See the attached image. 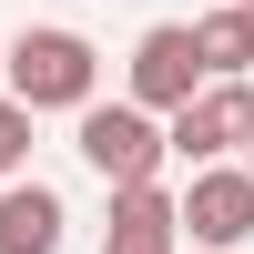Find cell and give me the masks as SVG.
<instances>
[{"mask_svg": "<svg viewBox=\"0 0 254 254\" xmlns=\"http://www.w3.org/2000/svg\"><path fill=\"white\" fill-rule=\"evenodd\" d=\"M10 102H31V112H81V102H102V51L81 31H61V20L20 31L10 41Z\"/></svg>", "mask_w": 254, "mask_h": 254, "instance_id": "cell-1", "label": "cell"}, {"mask_svg": "<svg viewBox=\"0 0 254 254\" xmlns=\"http://www.w3.org/2000/svg\"><path fill=\"white\" fill-rule=\"evenodd\" d=\"M71 142H81V163H92L112 193H122V183H153L163 153H173L163 112H142L132 92H122V102H81V132H71Z\"/></svg>", "mask_w": 254, "mask_h": 254, "instance_id": "cell-2", "label": "cell"}, {"mask_svg": "<svg viewBox=\"0 0 254 254\" xmlns=\"http://www.w3.org/2000/svg\"><path fill=\"white\" fill-rule=\"evenodd\" d=\"M122 81H132V102H142V112H163V122H173V112H183V102H193L214 71H203V41L183 31V20H163V31H142V41H132V71H122Z\"/></svg>", "mask_w": 254, "mask_h": 254, "instance_id": "cell-3", "label": "cell"}, {"mask_svg": "<svg viewBox=\"0 0 254 254\" xmlns=\"http://www.w3.org/2000/svg\"><path fill=\"white\" fill-rule=\"evenodd\" d=\"M183 234L214 244V254L254 244V173L244 163H193V183H183Z\"/></svg>", "mask_w": 254, "mask_h": 254, "instance_id": "cell-4", "label": "cell"}, {"mask_svg": "<svg viewBox=\"0 0 254 254\" xmlns=\"http://www.w3.org/2000/svg\"><path fill=\"white\" fill-rule=\"evenodd\" d=\"M163 132H173L183 163H224V153H244V142H254V81H203Z\"/></svg>", "mask_w": 254, "mask_h": 254, "instance_id": "cell-5", "label": "cell"}, {"mask_svg": "<svg viewBox=\"0 0 254 254\" xmlns=\"http://www.w3.org/2000/svg\"><path fill=\"white\" fill-rule=\"evenodd\" d=\"M173 244H183V193L122 183V193H112V224H102V254H173Z\"/></svg>", "mask_w": 254, "mask_h": 254, "instance_id": "cell-6", "label": "cell"}, {"mask_svg": "<svg viewBox=\"0 0 254 254\" xmlns=\"http://www.w3.org/2000/svg\"><path fill=\"white\" fill-rule=\"evenodd\" d=\"M61 234H71V214H61L51 183H0V254H61Z\"/></svg>", "mask_w": 254, "mask_h": 254, "instance_id": "cell-7", "label": "cell"}, {"mask_svg": "<svg viewBox=\"0 0 254 254\" xmlns=\"http://www.w3.org/2000/svg\"><path fill=\"white\" fill-rule=\"evenodd\" d=\"M193 41H203V71H214V81H244V71H254V20H244V0L203 10Z\"/></svg>", "mask_w": 254, "mask_h": 254, "instance_id": "cell-8", "label": "cell"}, {"mask_svg": "<svg viewBox=\"0 0 254 254\" xmlns=\"http://www.w3.org/2000/svg\"><path fill=\"white\" fill-rule=\"evenodd\" d=\"M20 163H31V102H10V92H0V183H10Z\"/></svg>", "mask_w": 254, "mask_h": 254, "instance_id": "cell-9", "label": "cell"}, {"mask_svg": "<svg viewBox=\"0 0 254 254\" xmlns=\"http://www.w3.org/2000/svg\"><path fill=\"white\" fill-rule=\"evenodd\" d=\"M244 173H254V142H244Z\"/></svg>", "mask_w": 254, "mask_h": 254, "instance_id": "cell-10", "label": "cell"}, {"mask_svg": "<svg viewBox=\"0 0 254 254\" xmlns=\"http://www.w3.org/2000/svg\"><path fill=\"white\" fill-rule=\"evenodd\" d=\"M244 20H254V0H244Z\"/></svg>", "mask_w": 254, "mask_h": 254, "instance_id": "cell-11", "label": "cell"}]
</instances>
